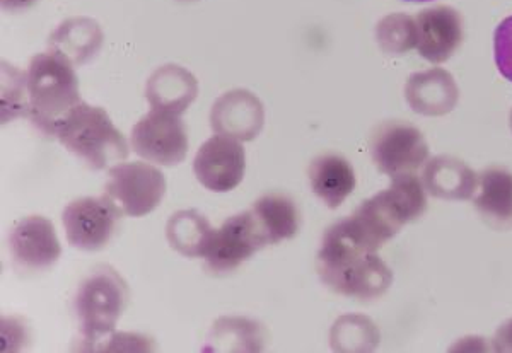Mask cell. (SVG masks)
<instances>
[{
	"label": "cell",
	"mask_w": 512,
	"mask_h": 353,
	"mask_svg": "<svg viewBox=\"0 0 512 353\" xmlns=\"http://www.w3.org/2000/svg\"><path fill=\"white\" fill-rule=\"evenodd\" d=\"M355 229L344 219L326 229L318 253V272L323 282L338 294L371 301L391 285V270Z\"/></svg>",
	"instance_id": "1"
},
{
	"label": "cell",
	"mask_w": 512,
	"mask_h": 353,
	"mask_svg": "<svg viewBox=\"0 0 512 353\" xmlns=\"http://www.w3.org/2000/svg\"><path fill=\"white\" fill-rule=\"evenodd\" d=\"M26 87L31 123L48 137H57L67 115L82 103L74 65L55 53H38L26 72Z\"/></svg>",
	"instance_id": "2"
},
{
	"label": "cell",
	"mask_w": 512,
	"mask_h": 353,
	"mask_svg": "<svg viewBox=\"0 0 512 353\" xmlns=\"http://www.w3.org/2000/svg\"><path fill=\"white\" fill-rule=\"evenodd\" d=\"M425 205L427 198L419 178L414 173L400 174L391 178L388 190L362 203L350 220L364 241L378 251L405 224L420 217Z\"/></svg>",
	"instance_id": "3"
},
{
	"label": "cell",
	"mask_w": 512,
	"mask_h": 353,
	"mask_svg": "<svg viewBox=\"0 0 512 353\" xmlns=\"http://www.w3.org/2000/svg\"><path fill=\"white\" fill-rule=\"evenodd\" d=\"M57 137L89 168H110L128 157L127 139L113 125L105 108L99 106L77 105L60 125Z\"/></svg>",
	"instance_id": "4"
},
{
	"label": "cell",
	"mask_w": 512,
	"mask_h": 353,
	"mask_svg": "<svg viewBox=\"0 0 512 353\" xmlns=\"http://www.w3.org/2000/svg\"><path fill=\"white\" fill-rule=\"evenodd\" d=\"M130 301L128 285L117 270L101 267L94 270L77 289L76 309L82 342L93 350L94 343H101L117 328L118 319Z\"/></svg>",
	"instance_id": "5"
},
{
	"label": "cell",
	"mask_w": 512,
	"mask_h": 353,
	"mask_svg": "<svg viewBox=\"0 0 512 353\" xmlns=\"http://www.w3.org/2000/svg\"><path fill=\"white\" fill-rule=\"evenodd\" d=\"M166 178L156 166L123 163L111 166L105 195L122 215L144 217L159 207L166 195Z\"/></svg>",
	"instance_id": "6"
},
{
	"label": "cell",
	"mask_w": 512,
	"mask_h": 353,
	"mask_svg": "<svg viewBox=\"0 0 512 353\" xmlns=\"http://www.w3.org/2000/svg\"><path fill=\"white\" fill-rule=\"evenodd\" d=\"M132 149L137 156L159 166H178L188 152V130L180 116L152 110L135 123Z\"/></svg>",
	"instance_id": "7"
},
{
	"label": "cell",
	"mask_w": 512,
	"mask_h": 353,
	"mask_svg": "<svg viewBox=\"0 0 512 353\" xmlns=\"http://www.w3.org/2000/svg\"><path fill=\"white\" fill-rule=\"evenodd\" d=\"M371 156L390 178L414 173L429 157V145L417 128L405 122L383 123L371 137Z\"/></svg>",
	"instance_id": "8"
},
{
	"label": "cell",
	"mask_w": 512,
	"mask_h": 353,
	"mask_svg": "<svg viewBox=\"0 0 512 353\" xmlns=\"http://www.w3.org/2000/svg\"><path fill=\"white\" fill-rule=\"evenodd\" d=\"M122 212L115 207L110 198H77L65 207V236L74 248L82 251H98L110 241Z\"/></svg>",
	"instance_id": "9"
},
{
	"label": "cell",
	"mask_w": 512,
	"mask_h": 353,
	"mask_svg": "<svg viewBox=\"0 0 512 353\" xmlns=\"http://www.w3.org/2000/svg\"><path fill=\"white\" fill-rule=\"evenodd\" d=\"M265 246L267 244L256 229L250 210L233 215L214 232L204 256L205 268L214 275L233 272Z\"/></svg>",
	"instance_id": "10"
},
{
	"label": "cell",
	"mask_w": 512,
	"mask_h": 353,
	"mask_svg": "<svg viewBox=\"0 0 512 353\" xmlns=\"http://www.w3.org/2000/svg\"><path fill=\"white\" fill-rule=\"evenodd\" d=\"M246 169L245 147L239 140L216 135L202 144L193 159V173L207 190L226 193L238 188Z\"/></svg>",
	"instance_id": "11"
},
{
	"label": "cell",
	"mask_w": 512,
	"mask_h": 353,
	"mask_svg": "<svg viewBox=\"0 0 512 353\" xmlns=\"http://www.w3.org/2000/svg\"><path fill=\"white\" fill-rule=\"evenodd\" d=\"M265 125V106L248 89L222 94L210 110V127L217 135L239 142L255 140Z\"/></svg>",
	"instance_id": "12"
},
{
	"label": "cell",
	"mask_w": 512,
	"mask_h": 353,
	"mask_svg": "<svg viewBox=\"0 0 512 353\" xmlns=\"http://www.w3.org/2000/svg\"><path fill=\"white\" fill-rule=\"evenodd\" d=\"M415 33L417 52L432 64H443L463 40L460 12L449 6L425 9L415 18Z\"/></svg>",
	"instance_id": "13"
},
{
	"label": "cell",
	"mask_w": 512,
	"mask_h": 353,
	"mask_svg": "<svg viewBox=\"0 0 512 353\" xmlns=\"http://www.w3.org/2000/svg\"><path fill=\"white\" fill-rule=\"evenodd\" d=\"M12 258L31 270H45L62 255L59 236L50 220L31 215L14 227L9 238Z\"/></svg>",
	"instance_id": "14"
},
{
	"label": "cell",
	"mask_w": 512,
	"mask_h": 353,
	"mask_svg": "<svg viewBox=\"0 0 512 353\" xmlns=\"http://www.w3.org/2000/svg\"><path fill=\"white\" fill-rule=\"evenodd\" d=\"M197 96V77L181 65H163L147 81L146 98L152 110L180 116Z\"/></svg>",
	"instance_id": "15"
},
{
	"label": "cell",
	"mask_w": 512,
	"mask_h": 353,
	"mask_svg": "<svg viewBox=\"0 0 512 353\" xmlns=\"http://www.w3.org/2000/svg\"><path fill=\"white\" fill-rule=\"evenodd\" d=\"M103 40L105 35L94 19L70 18L53 31L48 47L70 65H82L99 52Z\"/></svg>",
	"instance_id": "16"
},
{
	"label": "cell",
	"mask_w": 512,
	"mask_h": 353,
	"mask_svg": "<svg viewBox=\"0 0 512 353\" xmlns=\"http://www.w3.org/2000/svg\"><path fill=\"white\" fill-rule=\"evenodd\" d=\"M308 176L316 197L328 209H338L355 188L354 168L338 154H323L313 159Z\"/></svg>",
	"instance_id": "17"
},
{
	"label": "cell",
	"mask_w": 512,
	"mask_h": 353,
	"mask_svg": "<svg viewBox=\"0 0 512 353\" xmlns=\"http://www.w3.org/2000/svg\"><path fill=\"white\" fill-rule=\"evenodd\" d=\"M250 214L267 246L294 238L299 231L301 217L296 203L284 193H268L258 198Z\"/></svg>",
	"instance_id": "18"
},
{
	"label": "cell",
	"mask_w": 512,
	"mask_h": 353,
	"mask_svg": "<svg viewBox=\"0 0 512 353\" xmlns=\"http://www.w3.org/2000/svg\"><path fill=\"white\" fill-rule=\"evenodd\" d=\"M475 205L480 214L497 226L512 222V173L504 168L485 169L477 176Z\"/></svg>",
	"instance_id": "19"
},
{
	"label": "cell",
	"mask_w": 512,
	"mask_h": 353,
	"mask_svg": "<svg viewBox=\"0 0 512 353\" xmlns=\"http://www.w3.org/2000/svg\"><path fill=\"white\" fill-rule=\"evenodd\" d=\"M456 98L458 91L454 81L443 70L424 72L408 81V103L424 115H443L453 108Z\"/></svg>",
	"instance_id": "20"
},
{
	"label": "cell",
	"mask_w": 512,
	"mask_h": 353,
	"mask_svg": "<svg viewBox=\"0 0 512 353\" xmlns=\"http://www.w3.org/2000/svg\"><path fill=\"white\" fill-rule=\"evenodd\" d=\"M424 183L434 197L465 200L475 193L477 174L454 157H436L425 168Z\"/></svg>",
	"instance_id": "21"
},
{
	"label": "cell",
	"mask_w": 512,
	"mask_h": 353,
	"mask_svg": "<svg viewBox=\"0 0 512 353\" xmlns=\"http://www.w3.org/2000/svg\"><path fill=\"white\" fill-rule=\"evenodd\" d=\"M216 229L197 210H180L166 224V238L171 248L187 258H204Z\"/></svg>",
	"instance_id": "22"
},
{
	"label": "cell",
	"mask_w": 512,
	"mask_h": 353,
	"mask_svg": "<svg viewBox=\"0 0 512 353\" xmlns=\"http://www.w3.org/2000/svg\"><path fill=\"white\" fill-rule=\"evenodd\" d=\"M265 331L260 323L246 318H221L210 333L212 352H260Z\"/></svg>",
	"instance_id": "23"
},
{
	"label": "cell",
	"mask_w": 512,
	"mask_h": 353,
	"mask_svg": "<svg viewBox=\"0 0 512 353\" xmlns=\"http://www.w3.org/2000/svg\"><path fill=\"white\" fill-rule=\"evenodd\" d=\"M376 38L379 47L388 55H403L415 48L417 33H415V19L407 14H390L381 19L376 28Z\"/></svg>",
	"instance_id": "24"
},
{
	"label": "cell",
	"mask_w": 512,
	"mask_h": 353,
	"mask_svg": "<svg viewBox=\"0 0 512 353\" xmlns=\"http://www.w3.org/2000/svg\"><path fill=\"white\" fill-rule=\"evenodd\" d=\"M30 111L26 74L16 67L2 64V123L11 122L12 118L26 116Z\"/></svg>",
	"instance_id": "25"
},
{
	"label": "cell",
	"mask_w": 512,
	"mask_h": 353,
	"mask_svg": "<svg viewBox=\"0 0 512 353\" xmlns=\"http://www.w3.org/2000/svg\"><path fill=\"white\" fill-rule=\"evenodd\" d=\"M495 64L502 76L512 82V16L504 19L494 35Z\"/></svg>",
	"instance_id": "26"
},
{
	"label": "cell",
	"mask_w": 512,
	"mask_h": 353,
	"mask_svg": "<svg viewBox=\"0 0 512 353\" xmlns=\"http://www.w3.org/2000/svg\"><path fill=\"white\" fill-rule=\"evenodd\" d=\"M497 348L499 350H512V321L506 326H502V330L497 333Z\"/></svg>",
	"instance_id": "27"
},
{
	"label": "cell",
	"mask_w": 512,
	"mask_h": 353,
	"mask_svg": "<svg viewBox=\"0 0 512 353\" xmlns=\"http://www.w3.org/2000/svg\"><path fill=\"white\" fill-rule=\"evenodd\" d=\"M36 2L38 0H2V9L11 12L24 11L35 6Z\"/></svg>",
	"instance_id": "28"
},
{
	"label": "cell",
	"mask_w": 512,
	"mask_h": 353,
	"mask_svg": "<svg viewBox=\"0 0 512 353\" xmlns=\"http://www.w3.org/2000/svg\"><path fill=\"white\" fill-rule=\"evenodd\" d=\"M405 2H431V0H405Z\"/></svg>",
	"instance_id": "29"
},
{
	"label": "cell",
	"mask_w": 512,
	"mask_h": 353,
	"mask_svg": "<svg viewBox=\"0 0 512 353\" xmlns=\"http://www.w3.org/2000/svg\"><path fill=\"white\" fill-rule=\"evenodd\" d=\"M511 130H512V111H511Z\"/></svg>",
	"instance_id": "30"
}]
</instances>
